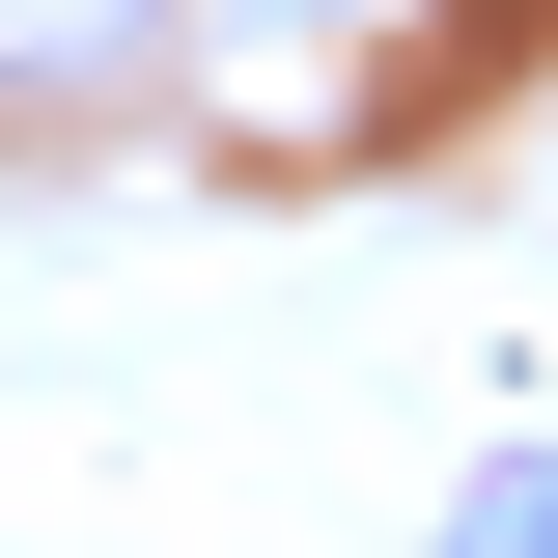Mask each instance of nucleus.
I'll return each mask as SVG.
<instances>
[{"label":"nucleus","mask_w":558,"mask_h":558,"mask_svg":"<svg viewBox=\"0 0 558 558\" xmlns=\"http://www.w3.org/2000/svg\"><path fill=\"white\" fill-rule=\"evenodd\" d=\"M447 558H558V447H502V475L447 502Z\"/></svg>","instance_id":"f03ea898"},{"label":"nucleus","mask_w":558,"mask_h":558,"mask_svg":"<svg viewBox=\"0 0 558 558\" xmlns=\"http://www.w3.org/2000/svg\"><path fill=\"white\" fill-rule=\"evenodd\" d=\"M140 28H196V0H0V84H57V112H84Z\"/></svg>","instance_id":"f257e3e1"},{"label":"nucleus","mask_w":558,"mask_h":558,"mask_svg":"<svg viewBox=\"0 0 558 558\" xmlns=\"http://www.w3.org/2000/svg\"><path fill=\"white\" fill-rule=\"evenodd\" d=\"M196 28H252V57H307V28H391V0H196Z\"/></svg>","instance_id":"7ed1b4c3"}]
</instances>
